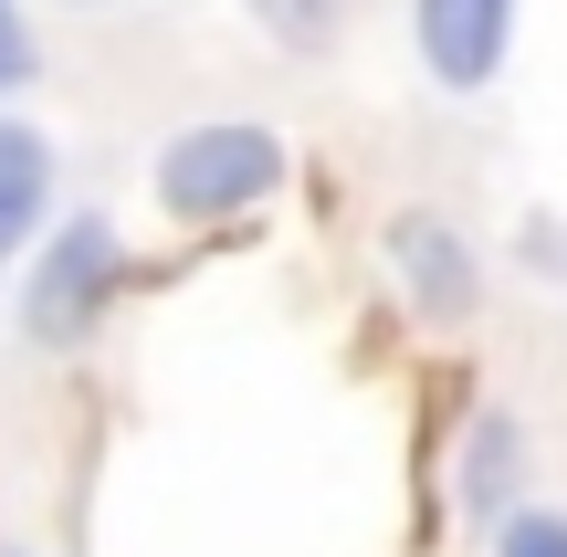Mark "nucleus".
Masks as SVG:
<instances>
[{"label": "nucleus", "instance_id": "obj_1", "mask_svg": "<svg viewBox=\"0 0 567 557\" xmlns=\"http://www.w3.org/2000/svg\"><path fill=\"white\" fill-rule=\"evenodd\" d=\"M284 189V137L264 116H210V126H179L158 147V210L168 221H231V210H264Z\"/></svg>", "mask_w": 567, "mask_h": 557}, {"label": "nucleus", "instance_id": "obj_4", "mask_svg": "<svg viewBox=\"0 0 567 557\" xmlns=\"http://www.w3.org/2000/svg\"><path fill=\"white\" fill-rule=\"evenodd\" d=\"M389 264L410 274V295H421L431 316H473L484 306V274H473L463 231H452L442 210H400V221H389Z\"/></svg>", "mask_w": 567, "mask_h": 557}, {"label": "nucleus", "instance_id": "obj_9", "mask_svg": "<svg viewBox=\"0 0 567 557\" xmlns=\"http://www.w3.org/2000/svg\"><path fill=\"white\" fill-rule=\"evenodd\" d=\"M32 74H42V42H32V21H21V0H0V95H21Z\"/></svg>", "mask_w": 567, "mask_h": 557}, {"label": "nucleus", "instance_id": "obj_11", "mask_svg": "<svg viewBox=\"0 0 567 557\" xmlns=\"http://www.w3.org/2000/svg\"><path fill=\"white\" fill-rule=\"evenodd\" d=\"M0 557H21V547H0Z\"/></svg>", "mask_w": 567, "mask_h": 557}, {"label": "nucleus", "instance_id": "obj_3", "mask_svg": "<svg viewBox=\"0 0 567 557\" xmlns=\"http://www.w3.org/2000/svg\"><path fill=\"white\" fill-rule=\"evenodd\" d=\"M410 42L442 95H484L515 53V0H410Z\"/></svg>", "mask_w": 567, "mask_h": 557}, {"label": "nucleus", "instance_id": "obj_7", "mask_svg": "<svg viewBox=\"0 0 567 557\" xmlns=\"http://www.w3.org/2000/svg\"><path fill=\"white\" fill-rule=\"evenodd\" d=\"M252 21H264L274 42H295V53H326L347 21V0H252Z\"/></svg>", "mask_w": 567, "mask_h": 557}, {"label": "nucleus", "instance_id": "obj_10", "mask_svg": "<svg viewBox=\"0 0 567 557\" xmlns=\"http://www.w3.org/2000/svg\"><path fill=\"white\" fill-rule=\"evenodd\" d=\"M74 11H105V0H74Z\"/></svg>", "mask_w": 567, "mask_h": 557}, {"label": "nucleus", "instance_id": "obj_8", "mask_svg": "<svg viewBox=\"0 0 567 557\" xmlns=\"http://www.w3.org/2000/svg\"><path fill=\"white\" fill-rule=\"evenodd\" d=\"M494 557H567V516L557 505H515V516L494 526Z\"/></svg>", "mask_w": 567, "mask_h": 557}, {"label": "nucleus", "instance_id": "obj_2", "mask_svg": "<svg viewBox=\"0 0 567 557\" xmlns=\"http://www.w3.org/2000/svg\"><path fill=\"white\" fill-rule=\"evenodd\" d=\"M116 295H126V231L105 210H74V221H53L32 285H21V337L32 348H74V337H95V316Z\"/></svg>", "mask_w": 567, "mask_h": 557}, {"label": "nucleus", "instance_id": "obj_6", "mask_svg": "<svg viewBox=\"0 0 567 557\" xmlns=\"http://www.w3.org/2000/svg\"><path fill=\"white\" fill-rule=\"evenodd\" d=\"M463 516L473 526H505L515 516V495H526V432H515V411H484L473 421V442H463Z\"/></svg>", "mask_w": 567, "mask_h": 557}, {"label": "nucleus", "instance_id": "obj_5", "mask_svg": "<svg viewBox=\"0 0 567 557\" xmlns=\"http://www.w3.org/2000/svg\"><path fill=\"white\" fill-rule=\"evenodd\" d=\"M53 221V137L32 116H0V274L42 243Z\"/></svg>", "mask_w": 567, "mask_h": 557}]
</instances>
